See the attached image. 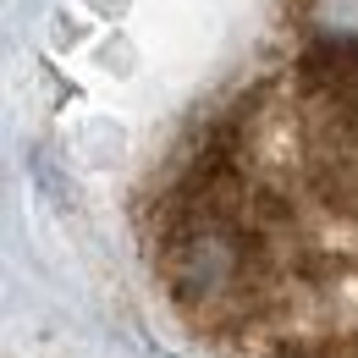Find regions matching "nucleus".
Returning a JSON list of instances; mask_svg holds the SVG:
<instances>
[{
  "instance_id": "nucleus-1",
  "label": "nucleus",
  "mask_w": 358,
  "mask_h": 358,
  "mask_svg": "<svg viewBox=\"0 0 358 358\" xmlns=\"http://www.w3.org/2000/svg\"><path fill=\"white\" fill-rule=\"evenodd\" d=\"M138 248L215 353L358 358V0H270L138 187Z\"/></svg>"
}]
</instances>
